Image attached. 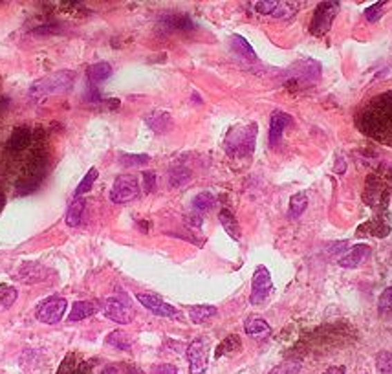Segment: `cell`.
I'll return each instance as SVG.
<instances>
[{"instance_id": "1", "label": "cell", "mask_w": 392, "mask_h": 374, "mask_svg": "<svg viewBox=\"0 0 392 374\" xmlns=\"http://www.w3.org/2000/svg\"><path fill=\"white\" fill-rule=\"evenodd\" d=\"M356 125L365 136L392 147V90L374 95L356 114Z\"/></svg>"}, {"instance_id": "2", "label": "cell", "mask_w": 392, "mask_h": 374, "mask_svg": "<svg viewBox=\"0 0 392 374\" xmlns=\"http://www.w3.org/2000/svg\"><path fill=\"white\" fill-rule=\"evenodd\" d=\"M75 81V72L72 70H61V72H53L50 75H44L41 80H37L30 88V97L35 101L50 97V95H57L68 92L73 86Z\"/></svg>"}, {"instance_id": "3", "label": "cell", "mask_w": 392, "mask_h": 374, "mask_svg": "<svg viewBox=\"0 0 392 374\" xmlns=\"http://www.w3.org/2000/svg\"><path fill=\"white\" fill-rule=\"evenodd\" d=\"M256 123L250 125H239L233 127L227 136H225V151L230 156L242 158V156H250L255 149L256 140Z\"/></svg>"}, {"instance_id": "4", "label": "cell", "mask_w": 392, "mask_h": 374, "mask_svg": "<svg viewBox=\"0 0 392 374\" xmlns=\"http://www.w3.org/2000/svg\"><path fill=\"white\" fill-rule=\"evenodd\" d=\"M339 13V2L337 0H324L319 2L314 11L312 22H310V33L314 37H324L334 24V19Z\"/></svg>"}, {"instance_id": "5", "label": "cell", "mask_w": 392, "mask_h": 374, "mask_svg": "<svg viewBox=\"0 0 392 374\" xmlns=\"http://www.w3.org/2000/svg\"><path fill=\"white\" fill-rule=\"evenodd\" d=\"M101 310L105 312V316L110 321L118 323V325H129V323L134 321V308L121 295H112V297L103 301Z\"/></svg>"}, {"instance_id": "6", "label": "cell", "mask_w": 392, "mask_h": 374, "mask_svg": "<svg viewBox=\"0 0 392 374\" xmlns=\"http://www.w3.org/2000/svg\"><path fill=\"white\" fill-rule=\"evenodd\" d=\"M140 196V182L132 174H120L114 180V185L110 189V200L114 204H129Z\"/></svg>"}, {"instance_id": "7", "label": "cell", "mask_w": 392, "mask_h": 374, "mask_svg": "<svg viewBox=\"0 0 392 374\" xmlns=\"http://www.w3.org/2000/svg\"><path fill=\"white\" fill-rule=\"evenodd\" d=\"M273 292V281L272 274L266 266H256L255 274H253V281H251V294H250V303L251 305H262L266 303L268 297Z\"/></svg>"}, {"instance_id": "8", "label": "cell", "mask_w": 392, "mask_h": 374, "mask_svg": "<svg viewBox=\"0 0 392 374\" xmlns=\"http://www.w3.org/2000/svg\"><path fill=\"white\" fill-rule=\"evenodd\" d=\"M66 299L61 295H52L46 301H42V305L37 308V319L44 325H55L63 319L66 312Z\"/></svg>"}, {"instance_id": "9", "label": "cell", "mask_w": 392, "mask_h": 374, "mask_svg": "<svg viewBox=\"0 0 392 374\" xmlns=\"http://www.w3.org/2000/svg\"><path fill=\"white\" fill-rule=\"evenodd\" d=\"M187 359H189V373L191 374H205L207 365H209V348L207 343L198 337L187 345Z\"/></svg>"}, {"instance_id": "10", "label": "cell", "mask_w": 392, "mask_h": 374, "mask_svg": "<svg viewBox=\"0 0 392 374\" xmlns=\"http://www.w3.org/2000/svg\"><path fill=\"white\" fill-rule=\"evenodd\" d=\"M136 299L145 306L147 310L152 312L158 317H174L178 316V310L173 305H169L156 294H149V292H140L136 294Z\"/></svg>"}, {"instance_id": "11", "label": "cell", "mask_w": 392, "mask_h": 374, "mask_svg": "<svg viewBox=\"0 0 392 374\" xmlns=\"http://www.w3.org/2000/svg\"><path fill=\"white\" fill-rule=\"evenodd\" d=\"M50 270L46 266H42L41 263H24L17 272V279L26 285H35V283H42L48 279Z\"/></svg>"}, {"instance_id": "12", "label": "cell", "mask_w": 392, "mask_h": 374, "mask_svg": "<svg viewBox=\"0 0 392 374\" xmlns=\"http://www.w3.org/2000/svg\"><path fill=\"white\" fill-rule=\"evenodd\" d=\"M371 253L372 248L368 244H357V246H354V248L348 250V252H345L341 255L339 266L346 270L357 268V266H361V264L365 263L366 259L371 257Z\"/></svg>"}, {"instance_id": "13", "label": "cell", "mask_w": 392, "mask_h": 374, "mask_svg": "<svg viewBox=\"0 0 392 374\" xmlns=\"http://www.w3.org/2000/svg\"><path fill=\"white\" fill-rule=\"evenodd\" d=\"M292 123V118L288 116L286 112L275 111L270 118V143L272 145H277L283 138V132L288 125Z\"/></svg>"}, {"instance_id": "14", "label": "cell", "mask_w": 392, "mask_h": 374, "mask_svg": "<svg viewBox=\"0 0 392 374\" xmlns=\"http://www.w3.org/2000/svg\"><path fill=\"white\" fill-rule=\"evenodd\" d=\"M32 143V129L26 125L17 127L15 131L11 132L10 142H8V149L11 153H22L24 149L30 147Z\"/></svg>"}, {"instance_id": "15", "label": "cell", "mask_w": 392, "mask_h": 374, "mask_svg": "<svg viewBox=\"0 0 392 374\" xmlns=\"http://www.w3.org/2000/svg\"><path fill=\"white\" fill-rule=\"evenodd\" d=\"M100 310H101V303H97V301H77V303H73L68 319L72 323L81 321V319L95 316Z\"/></svg>"}, {"instance_id": "16", "label": "cell", "mask_w": 392, "mask_h": 374, "mask_svg": "<svg viewBox=\"0 0 392 374\" xmlns=\"http://www.w3.org/2000/svg\"><path fill=\"white\" fill-rule=\"evenodd\" d=\"M244 333L250 337H255V339H264V337L272 336V327L262 317L251 316L244 321Z\"/></svg>"}, {"instance_id": "17", "label": "cell", "mask_w": 392, "mask_h": 374, "mask_svg": "<svg viewBox=\"0 0 392 374\" xmlns=\"http://www.w3.org/2000/svg\"><path fill=\"white\" fill-rule=\"evenodd\" d=\"M145 122L147 125L151 127L154 132H158V134H165V132L171 131V127H173V118L165 111L151 112V114L145 118Z\"/></svg>"}, {"instance_id": "18", "label": "cell", "mask_w": 392, "mask_h": 374, "mask_svg": "<svg viewBox=\"0 0 392 374\" xmlns=\"http://www.w3.org/2000/svg\"><path fill=\"white\" fill-rule=\"evenodd\" d=\"M84 207H86V200L83 196H73V202L70 204L68 211H66V226L68 227H79L81 226V221H83L84 215Z\"/></svg>"}, {"instance_id": "19", "label": "cell", "mask_w": 392, "mask_h": 374, "mask_svg": "<svg viewBox=\"0 0 392 374\" xmlns=\"http://www.w3.org/2000/svg\"><path fill=\"white\" fill-rule=\"evenodd\" d=\"M218 314V308L213 305H193L189 306V317L194 325H202V323L209 321L211 317Z\"/></svg>"}, {"instance_id": "20", "label": "cell", "mask_w": 392, "mask_h": 374, "mask_svg": "<svg viewBox=\"0 0 392 374\" xmlns=\"http://www.w3.org/2000/svg\"><path fill=\"white\" fill-rule=\"evenodd\" d=\"M112 75V66L105 61H101V63H94L90 64L88 68H86V77L92 84H97V83H103L106 81Z\"/></svg>"}, {"instance_id": "21", "label": "cell", "mask_w": 392, "mask_h": 374, "mask_svg": "<svg viewBox=\"0 0 392 374\" xmlns=\"http://www.w3.org/2000/svg\"><path fill=\"white\" fill-rule=\"evenodd\" d=\"M218 218H220V224L224 226L225 233H227L231 239L239 241V239H241V226H239L235 215H233L230 209H222L220 211Z\"/></svg>"}, {"instance_id": "22", "label": "cell", "mask_w": 392, "mask_h": 374, "mask_svg": "<svg viewBox=\"0 0 392 374\" xmlns=\"http://www.w3.org/2000/svg\"><path fill=\"white\" fill-rule=\"evenodd\" d=\"M306 207H308V196H306V193H295V195L290 198V215L293 216V218H297V216H301L306 211Z\"/></svg>"}, {"instance_id": "23", "label": "cell", "mask_w": 392, "mask_h": 374, "mask_svg": "<svg viewBox=\"0 0 392 374\" xmlns=\"http://www.w3.org/2000/svg\"><path fill=\"white\" fill-rule=\"evenodd\" d=\"M231 44L235 48V52L241 53L242 57L250 59V61H255L256 59L255 50H253L250 42H248L244 37H241V35H233V37H231Z\"/></svg>"}, {"instance_id": "24", "label": "cell", "mask_w": 392, "mask_h": 374, "mask_svg": "<svg viewBox=\"0 0 392 374\" xmlns=\"http://www.w3.org/2000/svg\"><path fill=\"white\" fill-rule=\"evenodd\" d=\"M303 369V362L301 359H286L277 367H273L268 374H299Z\"/></svg>"}, {"instance_id": "25", "label": "cell", "mask_w": 392, "mask_h": 374, "mask_svg": "<svg viewBox=\"0 0 392 374\" xmlns=\"http://www.w3.org/2000/svg\"><path fill=\"white\" fill-rule=\"evenodd\" d=\"M151 162L149 154H121L120 164L123 167H142Z\"/></svg>"}, {"instance_id": "26", "label": "cell", "mask_w": 392, "mask_h": 374, "mask_svg": "<svg viewBox=\"0 0 392 374\" xmlns=\"http://www.w3.org/2000/svg\"><path fill=\"white\" fill-rule=\"evenodd\" d=\"M57 374H86V369H84L83 362H77V358L70 354L68 358L64 359V364L61 365Z\"/></svg>"}, {"instance_id": "27", "label": "cell", "mask_w": 392, "mask_h": 374, "mask_svg": "<svg viewBox=\"0 0 392 374\" xmlns=\"http://www.w3.org/2000/svg\"><path fill=\"white\" fill-rule=\"evenodd\" d=\"M213 206H214V196L211 195L209 191H202V193H198V195L194 196L193 207L196 211H200V213L209 211Z\"/></svg>"}, {"instance_id": "28", "label": "cell", "mask_w": 392, "mask_h": 374, "mask_svg": "<svg viewBox=\"0 0 392 374\" xmlns=\"http://www.w3.org/2000/svg\"><path fill=\"white\" fill-rule=\"evenodd\" d=\"M297 2H279L277 10L273 11V17L281 19V21H288V19H292L297 13Z\"/></svg>"}, {"instance_id": "29", "label": "cell", "mask_w": 392, "mask_h": 374, "mask_svg": "<svg viewBox=\"0 0 392 374\" xmlns=\"http://www.w3.org/2000/svg\"><path fill=\"white\" fill-rule=\"evenodd\" d=\"M376 369L380 374H392V353L382 350L376 354Z\"/></svg>"}, {"instance_id": "30", "label": "cell", "mask_w": 392, "mask_h": 374, "mask_svg": "<svg viewBox=\"0 0 392 374\" xmlns=\"http://www.w3.org/2000/svg\"><path fill=\"white\" fill-rule=\"evenodd\" d=\"M97 169L92 167L88 171V173L84 174V178L81 180V184L77 185V189H75V196H83L84 193H88L90 189H92V185H94V182L97 180Z\"/></svg>"}, {"instance_id": "31", "label": "cell", "mask_w": 392, "mask_h": 374, "mask_svg": "<svg viewBox=\"0 0 392 374\" xmlns=\"http://www.w3.org/2000/svg\"><path fill=\"white\" fill-rule=\"evenodd\" d=\"M17 297H19L17 288H11V286H2V288H0V310L10 308V306L17 301Z\"/></svg>"}, {"instance_id": "32", "label": "cell", "mask_w": 392, "mask_h": 374, "mask_svg": "<svg viewBox=\"0 0 392 374\" xmlns=\"http://www.w3.org/2000/svg\"><path fill=\"white\" fill-rule=\"evenodd\" d=\"M106 343H109V345H114V347L118 348H123V350H129V348H131L129 339H127L125 334L120 333V330H115V333L110 334V336L106 337Z\"/></svg>"}, {"instance_id": "33", "label": "cell", "mask_w": 392, "mask_h": 374, "mask_svg": "<svg viewBox=\"0 0 392 374\" xmlns=\"http://www.w3.org/2000/svg\"><path fill=\"white\" fill-rule=\"evenodd\" d=\"M387 6V2H376V4H372L368 10H365V19L368 22H377L380 21V17L383 15V8Z\"/></svg>"}, {"instance_id": "34", "label": "cell", "mask_w": 392, "mask_h": 374, "mask_svg": "<svg viewBox=\"0 0 392 374\" xmlns=\"http://www.w3.org/2000/svg\"><path fill=\"white\" fill-rule=\"evenodd\" d=\"M277 4L275 0H264V2H253V8H255L256 13H261V15H273V11L277 10Z\"/></svg>"}, {"instance_id": "35", "label": "cell", "mask_w": 392, "mask_h": 374, "mask_svg": "<svg viewBox=\"0 0 392 374\" xmlns=\"http://www.w3.org/2000/svg\"><path fill=\"white\" fill-rule=\"evenodd\" d=\"M377 310L385 314V312H392V286L387 288V290H383V294L380 295V299H377Z\"/></svg>"}, {"instance_id": "36", "label": "cell", "mask_w": 392, "mask_h": 374, "mask_svg": "<svg viewBox=\"0 0 392 374\" xmlns=\"http://www.w3.org/2000/svg\"><path fill=\"white\" fill-rule=\"evenodd\" d=\"M185 180H189V173L185 169H174L173 173H171V184H173V187H180Z\"/></svg>"}, {"instance_id": "37", "label": "cell", "mask_w": 392, "mask_h": 374, "mask_svg": "<svg viewBox=\"0 0 392 374\" xmlns=\"http://www.w3.org/2000/svg\"><path fill=\"white\" fill-rule=\"evenodd\" d=\"M154 187H156V173H152V171H145V173H143V189H145L147 195L152 193Z\"/></svg>"}, {"instance_id": "38", "label": "cell", "mask_w": 392, "mask_h": 374, "mask_svg": "<svg viewBox=\"0 0 392 374\" xmlns=\"http://www.w3.org/2000/svg\"><path fill=\"white\" fill-rule=\"evenodd\" d=\"M169 22H171V26L180 28V30H189V28H193V22L189 21L187 17H183V15L169 17Z\"/></svg>"}, {"instance_id": "39", "label": "cell", "mask_w": 392, "mask_h": 374, "mask_svg": "<svg viewBox=\"0 0 392 374\" xmlns=\"http://www.w3.org/2000/svg\"><path fill=\"white\" fill-rule=\"evenodd\" d=\"M151 374H178V369L171 364H158L152 365Z\"/></svg>"}, {"instance_id": "40", "label": "cell", "mask_w": 392, "mask_h": 374, "mask_svg": "<svg viewBox=\"0 0 392 374\" xmlns=\"http://www.w3.org/2000/svg\"><path fill=\"white\" fill-rule=\"evenodd\" d=\"M346 248H348V243H346V241H339V243H334L332 246H328L326 252H328V255H337V257H341Z\"/></svg>"}, {"instance_id": "41", "label": "cell", "mask_w": 392, "mask_h": 374, "mask_svg": "<svg viewBox=\"0 0 392 374\" xmlns=\"http://www.w3.org/2000/svg\"><path fill=\"white\" fill-rule=\"evenodd\" d=\"M323 374H345V367H330Z\"/></svg>"}, {"instance_id": "42", "label": "cell", "mask_w": 392, "mask_h": 374, "mask_svg": "<svg viewBox=\"0 0 392 374\" xmlns=\"http://www.w3.org/2000/svg\"><path fill=\"white\" fill-rule=\"evenodd\" d=\"M101 374H120V371L115 369L114 365H106L105 369L101 371Z\"/></svg>"}, {"instance_id": "43", "label": "cell", "mask_w": 392, "mask_h": 374, "mask_svg": "<svg viewBox=\"0 0 392 374\" xmlns=\"http://www.w3.org/2000/svg\"><path fill=\"white\" fill-rule=\"evenodd\" d=\"M6 207V195L0 191V213H2V209Z\"/></svg>"}, {"instance_id": "44", "label": "cell", "mask_w": 392, "mask_h": 374, "mask_svg": "<svg viewBox=\"0 0 392 374\" xmlns=\"http://www.w3.org/2000/svg\"><path fill=\"white\" fill-rule=\"evenodd\" d=\"M131 374H143L142 371H138V369H131Z\"/></svg>"}]
</instances>
